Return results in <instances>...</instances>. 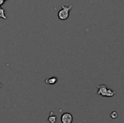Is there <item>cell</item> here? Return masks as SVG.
I'll use <instances>...</instances> for the list:
<instances>
[{"instance_id": "8", "label": "cell", "mask_w": 124, "mask_h": 123, "mask_svg": "<svg viewBox=\"0 0 124 123\" xmlns=\"http://www.w3.org/2000/svg\"><path fill=\"white\" fill-rule=\"evenodd\" d=\"M4 0H0V6H1L4 3Z\"/></svg>"}, {"instance_id": "1", "label": "cell", "mask_w": 124, "mask_h": 123, "mask_svg": "<svg viewBox=\"0 0 124 123\" xmlns=\"http://www.w3.org/2000/svg\"><path fill=\"white\" fill-rule=\"evenodd\" d=\"M97 88H98L97 91V95H100L103 97H113L116 92L115 91H113L107 87L106 85H100L97 86Z\"/></svg>"}, {"instance_id": "6", "label": "cell", "mask_w": 124, "mask_h": 123, "mask_svg": "<svg viewBox=\"0 0 124 123\" xmlns=\"http://www.w3.org/2000/svg\"><path fill=\"white\" fill-rule=\"evenodd\" d=\"M0 17L1 18H3L4 20L7 19V17L5 15V11H4V9L1 6H0Z\"/></svg>"}, {"instance_id": "10", "label": "cell", "mask_w": 124, "mask_h": 123, "mask_svg": "<svg viewBox=\"0 0 124 123\" xmlns=\"http://www.w3.org/2000/svg\"><path fill=\"white\" fill-rule=\"evenodd\" d=\"M4 1H7V0H4Z\"/></svg>"}, {"instance_id": "9", "label": "cell", "mask_w": 124, "mask_h": 123, "mask_svg": "<svg viewBox=\"0 0 124 123\" xmlns=\"http://www.w3.org/2000/svg\"><path fill=\"white\" fill-rule=\"evenodd\" d=\"M1 83H0V87H1Z\"/></svg>"}, {"instance_id": "4", "label": "cell", "mask_w": 124, "mask_h": 123, "mask_svg": "<svg viewBox=\"0 0 124 123\" xmlns=\"http://www.w3.org/2000/svg\"><path fill=\"white\" fill-rule=\"evenodd\" d=\"M57 82V78L56 77H52L50 78H46L45 80V83L46 84H49V85H54Z\"/></svg>"}, {"instance_id": "5", "label": "cell", "mask_w": 124, "mask_h": 123, "mask_svg": "<svg viewBox=\"0 0 124 123\" xmlns=\"http://www.w3.org/2000/svg\"><path fill=\"white\" fill-rule=\"evenodd\" d=\"M53 113L52 112H51V114H50V116L49 117V122L50 123H56V121H57V117L55 116V115H52Z\"/></svg>"}, {"instance_id": "3", "label": "cell", "mask_w": 124, "mask_h": 123, "mask_svg": "<svg viewBox=\"0 0 124 123\" xmlns=\"http://www.w3.org/2000/svg\"><path fill=\"white\" fill-rule=\"evenodd\" d=\"M62 123H73V116L70 113H64L61 117Z\"/></svg>"}, {"instance_id": "2", "label": "cell", "mask_w": 124, "mask_h": 123, "mask_svg": "<svg viewBox=\"0 0 124 123\" xmlns=\"http://www.w3.org/2000/svg\"><path fill=\"white\" fill-rule=\"evenodd\" d=\"M61 7H62V9L60 10L58 12V17L61 20H65L68 18L70 15V10L72 9L73 6L70 5L69 7H66L64 4H62Z\"/></svg>"}, {"instance_id": "7", "label": "cell", "mask_w": 124, "mask_h": 123, "mask_svg": "<svg viewBox=\"0 0 124 123\" xmlns=\"http://www.w3.org/2000/svg\"><path fill=\"white\" fill-rule=\"evenodd\" d=\"M110 117L113 118V119H116L117 117H118V113L116 112H113L110 115Z\"/></svg>"}]
</instances>
